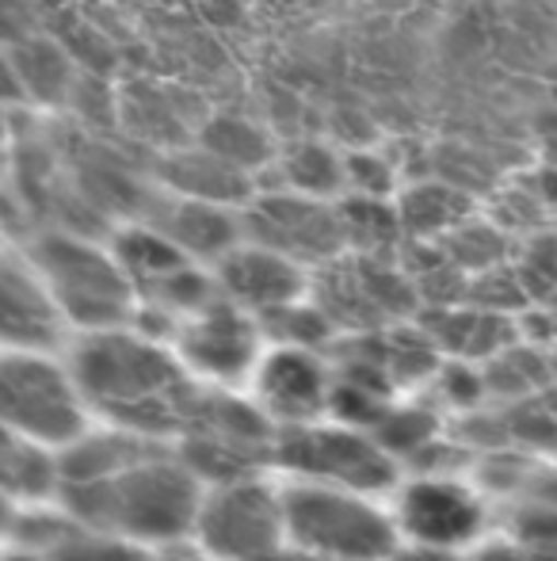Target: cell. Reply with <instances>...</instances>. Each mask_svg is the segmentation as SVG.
<instances>
[{
    "instance_id": "obj_1",
    "label": "cell",
    "mask_w": 557,
    "mask_h": 561,
    "mask_svg": "<svg viewBox=\"0 0 557 561\" xmlns=\"http://www.w3.org/2000/svg\"><path fill=\"white\" fill-rule=\"evenodd\" d=\"M164 444L115 428L77 439L61 450V508L135 547L179 542L192 535L202 478Z\"/></svg>"
},
{
    "instance_id": "obj_2",
    "label": "cell",
    "mask_w": 557,
    "mask_h": 561,
    "mask_svg": "<svg viewBox=\"0 0 557 561\" xmlns=\"http://www.w3.org/2000/svg\"><path fill=\"white\" fill-rule=\"evenodd\" d=\"M69 367L96 421L149 439H176L202 390L172 340L149 336L130 321L81 333Z\"/></svg>"
},
{
    "instance_id": "obj_3",
    "label": "cell",
    "mask_w": 557,
    "mask_h": 561,
    "mask_svg": "<svg viewBox=\"0 0 557 561\" xmlns=\"http://www.w3.org/2000/svg\"><path fill=\"white\" fill-rule=\"evenodd\" d=\"M27 256L43 272L69 329L92 333L135 321L138 287L112 244H96L69 229H50L31 241Z\"/></svg>"
},
{
    "instance_id": "obj_4",
    "label": "cell",
    "mask_w": 557,
    "mask_h": 561,
    "mask_svg": "<svg viewBox=\"0 0 557 561\" xmlns=\"http://www.w3.org/2000/svg\"><path fill=\"white\" fill-rule=\"evenodd\" d=\"M374 496L379 493L321 481L282 485L290 547L336 561H390L402 550V531L394 512L382 508Z\"/></svg>"
},
{
    "instance_id": "obj_5",
    "label": "cell",
    "mask_w": 557,
    "mask_h": 561,
    "mask_svg": "<svg viewBox=\"0 0 557 561\" xmlns=\"http://www.w3.org/2000/svg\"><path fill=\"white\" fill-rule=\"evenodd\" d=\"M279 424L253 401H241L230 386L202 382L192 413L176 436L184 462L207 481L268 473L276 466Z\"/></svg>"
},
{
    "instance_id": "obj_6",
    "label": "cell",
    "mask_w": 557,
    "mask_h": 561,
    "mask_svg": "<svg viewBox=\"0 0 557 561\" xmlns=\"http://www.w3.org/2000/svg\"><path fill=\"white\" fill-rule=\"evenodd\" d=\"M192 547L222 561H276L290 547L282 485L268 473L207 481L192 519Z\"/></svg>"
},
{
    "instance_id": "obj_7",
    "label": "cell",
    "mask_w": 557,
    "mask_h": 561,
    "mask_svg": "<svg viewBox=\"0 0 557 561\" xmlns=\"http://www.w3.org/2000/svg\"><path fill=\"white\" fill-rule=\"evenodd\" d=\"M0 424L54 450L89 436L92 413L69 359L54 352H0Z\"/></svg>"
},
{
    "instance_id": "obj_8",
    "label": "cell",
    "mask_w": 557,
    "mask_h": 561,
    "mask_svg": "<svg viewBox=\"0 0 557 561\" xmlns=\"http://www.w3.org/2000/svg\"><path fill=\"white\" fill-rule=\"evenodd\" d=\"M276 466L294 473V481H321L363 493H382L397 481L394 450L382 439L321 421L279 428Z\"/></svg>"
},
{
    "instance_id": "obj_9",
    "label": "cell",
    "mask_w": 557,
    "mask_h": 561,
    "mask_svg": "<svg viewBox=\"0 0 557 561\" xmlns=\"http://www.w3.org/2000/svg\"><path fill=\"white\" fill-rule=\"evenodd\" d=\"M394 519L409 547L474 550L489 531V504L481 489L454 473H423L402 485Z\"/></svg>"
},
{
    "instance_id": "obj_10",
    "label": "cell",
    "mask_w": 557,
    "mask_h": 561,
    "mask_svg": "<svg viewBox=\"0 0 557 561\" xmlns=\"http://www.w3.org/2000/svg\"><path fill=\"white\" fill-rule=\"evenodd\" d=\"M172 347L199 382L233 386L253 375L264 355L260 318L241 310L225 295H214L207 306L176 321Z\"/></svg>"
},
{
    "instance_id": "obj_11",
    "label": "cell",
    "mask_w": 557,
    "mask_h": 561,
    "mask_svg": "<svg viewBox=\"0 0 557 561\" xmlns=\"http://www.w3.org/2000/svg\"><path fill=\"white\" fill-rule=\"evenodd\" d=\"M245 237L287 252L305 267L313 260H333L344 244H351L344 210L333 199L290 192V187L264 195L260 203L245 210Z\"/></svg>"
},
{
    "instance_id": "obj_12",
    "label": "cell",
    "mask_w": 557,
    "mask_h": 561,
    "mask_svg": "<svg viewBox=\"0 0 557 561\" xmlns=\"http://www.w3.org/2000/svg\"><path fill=\"white\" fill-rule=\"evenodd\" d=\"M253 398L279 428L321 421L336 398V378L313 344L279 340L253 370Z\"/></svg>"
},
{
    "instance_id": "obj_13",
    "label": "cell",
    "mask_w": 557,
    "mask_h": 561,
    "mask_svg": "<svg viewBox=\"0 0 557 561\" xmlns=\"http://www.w3.org/2000/svg\"><path fill=\"white\" fill-rule=\"evenodd\" d=\"M69 333L43 272L27 252H0V352H58Z\"/></svg>"
},
{
    "instance_id": "obj_14",
    "label": "cell",
    "mask_w": 557,
    "mask_h": 561,
    "mask_svg": "<svg viewBox=\"0 0 557 561\" xmlns=\"http://www.w3.org/2000/svg\"><path fill=\"white\" fill-rule=\"evenodd\" d=\"M218 295L237 302L253 318H276L290 306L305 302V264L271 249L264 241L245 237L214 264Z\"/></svg>"
},
{
    "instance_id": "obj_15",
    "label": "cell",
    "mask_w": 557,
    "mask_h": 561,
    "mask_svg": "<svg viewBox=\"0 0 557 561\" xmlns=\"http://www.w3.org/2000/svg\"><path fill=\"white\" fill-rule=\"evenodd\" d=\"M8 561H153L146 547L115 539L107 531L81 524L66 512V524L43 516L20 527V539Z\"/></svg>"
},
{
    "instance_id": "obj_16",
    "label": "cell",
    "mask_w": 557,
    "mask_h": 561,
    "mask_svg": "<svg viewBox=\"0 0 557 561\" xmlns=\"http://www.w3.org/2000/svg\"><path fill=\"white\" fill-rule=\"evenodd\" d=\"M156 226H161L187 256L210 267H214L233 244L245 241V210H233L230 203H214V199H192V195H179V199L164 210V218Z\"/></svg>"
},
{
    "instance_id": "obj_17",
    "label": "cell",
    "mask_w": 557,
    "mask_h": 561,
    "mask_svg": "<svg viewBox=\"0 0 557 561\" xmlns=\"http://www.w3.org/2000/svg\"><path fill=\"white\" fill-rule=\"evenodd\" d=\"M61 450L35 444L23 432L0 424V496L8 504H38L58 496Z\"/></svg>"
},
{
    "instance_id": "obj_18",
    "label": "cell",
    "mask_w": 557,
    "mask_h": 561,
    "mask_svg": "<svg viewBox=\"0 0 557 561\" xmlns=\"http://www.w3.org/2000/svg\"><path fill=\"white\" fill-rule=\"evenodd\" d=\"M282 187L317 195V199H336L348 187V157H340L328 146H317V141L294 146L282 157Z\"/></svg>"
},
{
    "instance_id": "obj_19",
    "label": "cell",
    "mask_w": 557,
    "mask_h": 561,
    "mask_svg": "<svg viewBox=\"0 0 557 561\" xmlns=\"http://www.w3.org/2000/svg\"><path fill=\"white\" fill-rule=\"evenodd\" d=\"M397 218L413 233H454L466 222V199L451 184H417L402 199Z\"/></svg>"
},
{
    "instance_id": "obj_20",
    "label": "cell",
    "mask_w": 557,
    "mask_h": 561,
    "mask_svg": "<svg viewBox=\"0 0 557 561\" xmlns=\"http://www.w3.org/2000/svg\"><path fill=\"white\" fill-rule=\"evenodd\" d=\"M508 535L527 542L538 558L557 561V504L523 496L512 508V516H508Z\"/></svg>"
},
{
    "instance_id": "obj_21",
    "label": "cell",
    "mask_w": 557,
    "mask_h": 561,
    "mask_svg": "<svg viewBox=\"0 0 557 561\" xmlns=\"http://www.w3.org/2000/svg\"><path fill=\"white\" fill-rule=\"evenodd\" d=\"M474 561H546V558H538L527 542H520L515 535H508V539L477 542Z\"/></svg>"
},
{
    "instance_id": "obj_22",
    "label": "cell",
    "mask_w": 557,
    "mask_h": 561,
    "mask_svg": "<svg viewBox=\"0 0 557 561\" xmlns=\"http://www.w3.org/2000/svg\"><path fill=\"white\" fill-rule=\"evenodd\" d=\"M27 100L23 92V81H20V66H15V54L0 43V104H12L20 107Z\"/></svg>"
},
{
    "instance_id": "obj_23",
    "label": "cell",
    "mask_w": 557,
    "mask_h": 561,
    "mask_svg": "<svg viewBox=\"0 0 557 561\" xmlns=\"http://www.w3.org/2000/svg\"><path fill=\"white\" fill-rule=\"evenodd\" d=\"M390 561H474V550H431V547H409V542H402V550Z\"/></svg>"
},
{
    "instance_id": "obj_24",
    "label": "cell",
    "mask_w": 557,
    "mask_h": 561,
    "mask_svg": "<svg viewBox=\"0 0 557 561\" xmlns=\"http://www.w3.org/2000/svg\"><path fill=\"white\" fill-rule=\"evenodd\" d=\"M523 496H535V501H550V504H557V462L538 466L535 481H531V489H527ZM523 496H520V501H523Z\"/></svg>"
},
{
    "instance_id": "obj_25",
    "label": "cell",
    "mask_w": 557,
    "mask_h": 561,
    "mask_svg": "<svg viewBox=\"0 0 557 561\" xmlns=\"http://www.w3.org/2000/svg\"><path fill=\"white\" fill-rule=\"evenodd\" d=\"M12 104H0V161H4L8 153V138H12Z\"/></svg>"
},
{
    "instance_id": "obj_26",
    "label": "cell",
    "mask_w": 557,
    "mask_h": 561,
    "mask_svg": "<svg viewBox=\"0 0 557 561\" xmlns=\"http://www.w3.org/2000/svg\"><path fill=\"white\" fill-rule=\"evenodd\" d=\"M161 561H222V558H210V554H202L199 547H192V550H172V554Z\"/></svg>"
},
{
    "instance_id": "obj_27",
    "label": "cell",
    "mask_w": 557,
    "mask_h": 561,
    "mask_svg": "<svg viewBox=\"0 0 557 561\" xmlns=\"http://www.w3.org/2000/svg\"><path fill=\"white\" fill-rule=\"evenodd\" d=\"M276 561H336V558H321V554H305V550L298 547H287Z\"/></svg>"
},
{
    "instance_id": "obj_28",
    "label": "cell",
    "mask_w": 557,
    "mask_h": 561,
    "mask_svg": "<svg viewBox=\"0 0 557 561\" xmlns=\"http://www.w3.org/2000/svg\"><path fill=\"white\" fill-rule=\"evenodd\" d=\"M550 386H557V344L550 347Z\"/></svg>"
},
{
    "instance_id": "obj_29",
    "label": "cell",
    "mask_w": 557,
    "mask_h": 561,
    "mask_svg": "<svg viewBox=\"0 0 557 561\" xmlns=\"http://www.w3.org/2000/svg\"><path fill=\"white\" fill-rule=\"evenodd\" d=\"M0 252H4V218H0Z\"/></svg>"
}]
</instances>
